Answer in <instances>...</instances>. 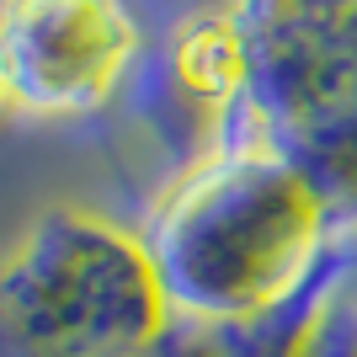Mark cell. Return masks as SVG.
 <instances>
[{"mask_svg":"<svg viewBox=\"0 0 357 357\" xmlns=\"http://www.w3.org/2000/svg\"><path fill=\"white\" fill-rule=\"evenodd\" d=\"M298 357H357V245H331L298 331Z\"/></svg>","mask_w":357,"mask_h":357,"instance_id":"cell-6","label":"cell"},{"mask_svg":"<svg viewBox=\"0 0 357 357\" xmlns=\"http://www.w3.org/2000/svg\"><path fill=\"white\" fill-rule=\"evenodd\" d=\"M128 96L144 134L187 165L224 149L267 144L251 107V70L235 11H192L176 22L160 48H144Z\"/></svg>","mask_w":357,"mask_h":357,"instance_id":"cell-5","label":"cell"},{"mask_svg":"<svg viewBox=\"0 0 357 357\" xmlns=\"http://www.w3.org/2000/svg\"><path fill=\"white\" fill-rule=\"evenodd\" d=\"M331 235L336 224L310 176L272 144H251L187 165L149 208L139 245L171 314L251 326L314 283Z\"/></svg>","mask_w":357,"mask_h":357,"instance_id":"cell-1","label":"cell"},{"mask_svg":"<svg viewBox=\"0 0 357 357\" xmlns=\"http://www.w3.org/2000/svg\"><path fill=\"white\" fill-rule=\"evenodd\" d=\"M144 59L128 0H0V75L11 107L86 118L107 107Z\"/></svg>","mask_w":357,"mask_h":357,"instance_id":"cell-4","label":"cell"},{"mask_svg":"<svg viewBox=\"0 0 357 357\" xmlns=\"http://www.w3.org/2000/svg\"><path fill=\"white\" fill-rule=\"evenodd\" d=\"M251 107L331 224H357V0H235Z\"/></svg>","mask_w":357,"mask_h":357,"instance_id":"cell-3","label":"cell"},{"mask_svg":"<svg viewBox=\"0 0 357 357\" xmlns=\"http://www.w3.org/2000/svg\"><path fill=\"white\" fill-rule=\"evenodd\" d=\"M6 107H11V91H6V75H0V112H6Z\"/></svg>","mask_w":357,"mask_h":357,"instance_id":"cell-7","label":"cell"},{"mask_svg":"<svg viewBox=\"0 0 357 357\" xmlns=\"http://www.w3.org/2000/svg\"><path fill=\"white\" fill-rule=\"evenodd\" d=\"M171 320L139 235L91 213H43L0 267V357H144Z\"/></svg>","mask_w":357,"mask_h":357,"instance_id":"cell-2","label":"cell"}]
</instances>
